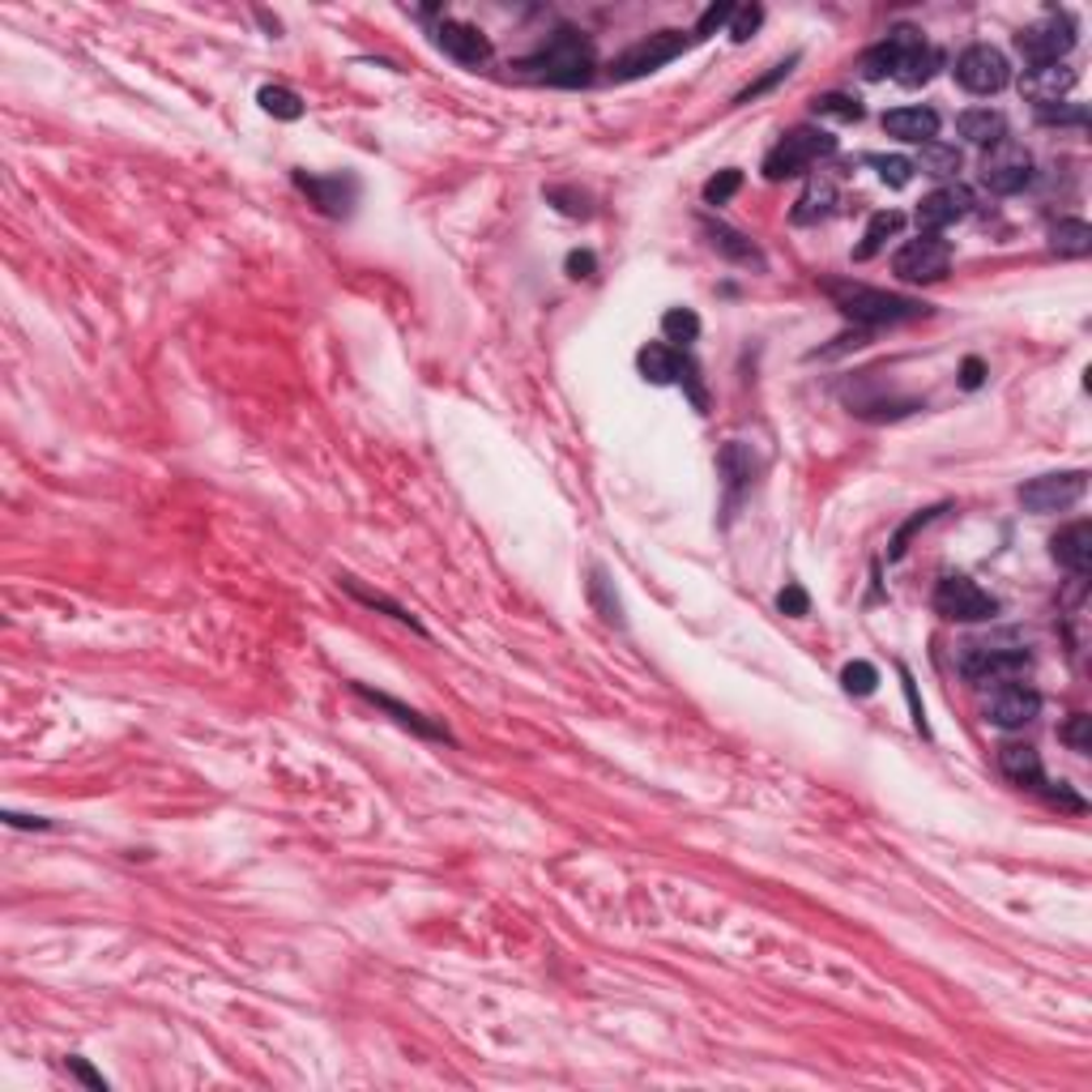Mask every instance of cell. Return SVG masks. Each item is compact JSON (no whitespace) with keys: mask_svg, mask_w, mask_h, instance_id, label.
I'll return each instance as SVG.
<instances>
[{"mask_svg":"<svg viewBox=\"0 0 1092 1092\" xmlns=\"http://www.w3.org/2000/svg\"><path fill=\"white\" fill-rule=\"evenodd\" d=\"M738 188H742V175H738V171H722V175H713V180L705 184V201H709V205H726Z\"/></svg>","mask_w":1092,"mask_h":1092,"instance_id":"e575fe53","label":"cell"},{"mask_svg":"<svg viewBox=\"0 0 1092 1092\" xmlns=\"http://www.w3.org/2000/svg\"><path fill=\"white\" fill-rule=\"evenodd\" d=\"M870 167H875V171H879V180H883V184H892V188H905V184L913 180V171H918L909 158H896V154H892V158H870Z\"/></svg>","mask_w":1092,"mask_h":1092,"instance_id":"d6a6232c","label":"cell"},{"mask_svg":"<svg viewBox=\"0 0 1092 1092\" xmlns=\"http://www.w3.org/2000/svg\"><path fill=\"white\" fill-rule=\"evenodd\" d=\"M935 516H939V508H926V512H918V516H913V521H909V525H905V529L892 538V559H900V555L909 551V534H918V529H922L926 521H935Z\"/></svg>","mask_w":1092,"mask_h":1092,"instance_id":"f35d334b","label":"cell"},{"mask_svg":"<svg viewBox=\"0 0 1092 1092\" xmlns=\"http://www.w3.org/2000/svg\"><path fill=\"white\" fill-rule=\"evenodd\" d=\"M790 69H794V60H785V65H777V69H772V73H768V77H764V82H755V86H751V90H742V95H738V103H751V99H755V95H764V90H768V86H777V82H781V77H785V73H790Z\"/></svg>","mask_w":1092,"mask_h":1092,"instance_id":"ab89813d","label":"cell"},{"mask_svg":"<svg viewBox=\"0 0 1092 1092\" xmlns=\"http://www.w3.org/2000/svg\"><path fill=\"white\" fill-rule=\"evenodd\" d=\"M1089 726H1092V718H1084V713H1076L1067 726H1063V742L1072 747V751H1080V755H1089L1092 751V734H1089Z\"/></svg>","mask_w":1092,"mask_h":1092,"instance_id":"74e56055","label":"cell"},{"mask_svg":"<svg viewBox=\"0 0 1092 1092\" xmlns=\"http://www.w3.org/2000/svg\"><path fill=\"white\" fill-rule=\"evenodd\" d=\"M342 585H346V590H351V594H355V598H359V602H367V607H380V610H388V614H393V619H397V623H410V627H414V632H419V623H414V614H410V610H401V607H397V602H388V598H380V594H367V590H359V585H355V581H342Z\"/></svg>","mask_w":1092,"mask_h":1092,"instance_id":"8d00e7d4","label":"cell"},{"mask_svg":"<svg viewBox=\"0 0 1092 1092\" xmlns=\"http://www.w3.org/2000/svg\"><path fill=\"white\" fill-rule=\"evenodd\" d=\"M841 683H846L850 696H870L875 683H879V670H875L870 662H850V666L841 670Z\"/></svg>","mask_w":1092,"mask_h":1092,"instance_id":"4dcf8cb0","label":"cell"},{"mask_svg":"<svg viewBox=\"0 0 1092 1092\" xmlns=\"http://www.w3.org/2000/svg\"><path fill=\"white\" fill-rule=\"evenodd\" d=\"M436 43H440L444 56H453L457 65H470V69L491 60V39L479 26H470V22H440Z\"/></svg>","mask_w":1092,"mask_h":1092,"instance_id":"2e32d148","label":"cell"},{"mask_svg":"<svg viewBox=\"0 0 1092 1092\" xmlns=\"http://www.w3.org/2000/svg\"><path fill=\"white\" fill-rule=\"evenodd\" d=\"M1050 243L1059 256H1089L1092 252V227L1084 218H1059L1050 227Z\"/></svg>","mask_w":1092,"mask_h":1092,"instance_id":"484cf974","label":"cell"},{"mask_svg":"<svg viewBox=\"0 0 1092 1092\" xmlns=\"http://www.w3.org/2000/svg\"><path fill=\"white\" fill-rule=\"evenodd\" d=\"M956 128H961V137L965 141H973V145H998L1003 137H1007V120L998 116V112H990V108H973V112H961V120H956Z\"/></svg>","mask_w":1092,"mask_h":1092,"instance_id":"7402d4cb","label":"cell"},{"mask_svg":"<svg viewBox=\"0 0 1092 1092\" xmlns=\"http://www.w3.org/2000/svg\"><path fill=\"white\" fill-rule=\"evenodd\" d=\"M913 167H922L926 175L948 180V175L961 171V150H956V145H944V141H926V145H922V158H918Z\"/></svg>","mask_w":1092,"mask_h":1092,"instance_id":"83f0119b","label":"cell"},{"mask_svg":"<svg viewBox=\"0 0 1092 1092\" xmlns=\"http://www.w3.org/2000/svg\"><path fill=\"white\" fill-rule=\"evenodd\" d=\"M824 295L837 303V312H841L846 321L862 325V329H892V325L931 316V308H926L922 299L892 295V290L862 286V282H824Z\"/></svg>","mask_w":1092,"mask_h":1092,"instance_id":"6da1fadb","label":"cell"},{"mask_svg":"<svg viewBox=\"0 0 1092 1092\" xmlns=\"http://www.w3.org/2000/svg\"><path fill=\"white\" fill-rule=\"evenodd\" d=\"M892 269H896L900 282H939L952 269V247L939 236H918L896 252Z\"/></svg>","mask_w":1092,"mask_h":1092,"instance_id":"8fae6325","label":"cell"},{"mask_svg":"<svg viewBox=\"0 0 1092 1092\" xmlns=\"http://www.w3.org/2000/svg\"><path fill=\"white\" fill-rule=\"evenodd\" d=\"M781 610H785V614H807V594H803L798 585H790V590L781 594Z\"/></svg>","mask_w":1092,"mask_h":1092,"instance_id":"ee69618b","label":"cell"},{"mask_svg":"<svg viewBox=\"0 0 1092 1092\" xmlns=\"http://www.w3.org/2000/svg\"><path fill=\"white\" fill-rule=\"evenodd\" d=\"M1089 491L1084 470H1067V474H1041L1033 483L1020 486V504L1029 512H1067L1072 504H1080Z\"/></svg>","mask_w":1092,"mask_h":1092,"instance_id":"30bf717a","label":"cell"},{"mask_svg":"<svg viewBox=\"0 0 1092 1092\" xmlns=\"http://www.w3.org/2000/svg\"><path fill=\"white\" fill-rule=\"evenodd\" d=\"M883 132L896 137V141H909V145H926L939 137V112L931 108H896L883 116Z\"/></svg>","mask_w":1092,"mask_h":1092,"instance_id":"d6986e66","label":"cell"},{"mask_svg":"<svg viewBox=\"0 0 1092 1092\" xmlns=\"http://www.w3.org/2000/svg\"><path fill=\"white\" fill-rule=\"evenodd\" d=\"M965 384H969V388H977V384H981V364H977V359H969V364H965Z\"/></svg>","mask_w":1092,"mask_h":1092,"instance_id":"7dc6e473","label":"cell"},{"mask_svg":"<svg viewBox=\"0 0 1092 1092\" xmlns=\"http://www.w3.org/2000/svg\"><path fill=\"white\" fill-rule=\"evenodd\" d=\"M295 184L325 210V214H334V218H342V214H351V205H355V197H359V184L351 180V175H329V180H316V175H295Z\"/></svg>","mask_w":1092,"mask_h":1092,"instance_id":"e0dca14e","label":"cell"},{"mask_svg":"<svg viewBox=\"0 0 1092 1092\" xmlns=\"http://www.w3.org/2000/svg\"><path fill=\"white\" fill-rule=\"evenodd\" d=\"M1037 713H1041V696H1037L1029 683L1003 679V683H998V687L985 696V722H994L998 729L1029 726Z\"/></svg>","mask_w":1092,"mask_h":1092,"instance_id":"4fadbf2b","label":"cell"},{"mask_svg":"<svg viewBox=\"0 0 1092 1092\" xmlns=\"http://www.w3.org/2000/svg\"><path fill=\"white\" fill-rule=\"evenodd\" d=\"M998 768L1007 781H1016L1020 790H1050L1046 781V768H1041V755L1029 747V742H1003L998 747Z\"/></svg>","mask_w":1092,"mask_h":1092,"instance_id":"ac0fdd59","label":"cell"},{"mask_svg":"<svg viewBox=\"0 0 1092 1092\" xmlns=\"http://www.w3.org/2000/svg\"><path fill=\"white\" fill-rule=\"evenodd\" d=\"M590 590H594V602L602 607V619L619 623L623 614H619V607H614V602H607V577H602V572H594V585H590Z\"/></svg>","mask_w":1092,"mask_h":1092,"instance_id":"60d3db41","label":"cell"},{"mask_svg":"<svg viewBox=\"0 0 1092 1092\" xmlns=\"http://www.w3.org/2000/svg\"><path fill=\"white\" fill-rule=\"evenodd\" d=\"M722 470H726L729 486L747 483V479H751V453H747L742 444H726V453H722Z\"/></svg>","mask_w":1092,"mask_h":1092,"instance_id":"836d02e7","label":"cell"},{"mask_svg":"<svg viewBox=\"0 0 1092 1092\" xmlns=\"http://www.w3.org/2000/svg\"><path fill=\"white\" fill-rule=\"evenodd\" d=\"M705 231H709V243L726 256V260H734V265H764V256H760V247L747 240V236H738L734 227H726V223H705Z\"/></svg>","mask_w":1092,"mask_h":1092,"instance_id":"603a6c76","label":"cell"},{"mask_svg":"<svg viewBox=\"0 0 1092 1092\" xmlns=\"http://www.w3.org/2000/svg\"><path fill=\"white\" fill-rule=\"evenodd\" d=\"M764 22V9H755V4H747V9H734L729 13V39L734 43H747L751 39V30Z\"/></svg>","mask_w":1092,"mask_h":1092,"instance_id":"d590c367","label":"cell"},{"mask_svg":"<svg viewBox=\"0 0 1092 1092\" xmlns=\"http://www.w3.org/2000/svg\"><path fill=\"white\" fill-rule=\"evenodd\" d=\"M729 13H734V4H713V9H709V13H705V17H700V26H696V34H700V39H705V34H713V30H718V26H722V22H729Z\"/></svg>","mask_w":1092,"mask_h":1092,"instance_id":"b9f144b4","label":"cell"},{"mask_svg":"<svg viewBox=\"0 0 1092 1092\" xmlns=\"http://www.w3.org/2000/svg\"><path fill=\"white\" fill-rule=\"evenodd\" d=\"M816 112L820 116H833V120H862V103L850 99V95H824V99H816Z\"/></svg>","mask_w":1092,"mask_h":1092,"instance_id":"1f68e13d","label":"cell"},{"mask_svg":"<svg viewBox=\"0 0 1092 1092\" xmlns=\"http://www.w3.org/2000/svg\"><path fill=\"white\" fill-rule=\"evenodd\" d=\"M355 692L364 696V700H371L375 709H384V713H393L397 722L406 729H414V734H423V738H449L440 726H431V722H423V713H414V709H406V705H397L393 696H380V692H371V687H364V683H355Z\"/></svg>","mask_w":1092,"mask_h":1092,"instance_id":"d4e9b609","label":"cell"},{"mask_svg":"<svg viewBox=\"0 0 1092 1092\" xmlns=\"http://www.w3.org/2000/svg\"><path fill=\"white\" fill-rule=\"evenodd\" d=\"M636 364H640V371H644V380H653V384H675V380H683V371H687V364L670 351V346H644L640 355H636Z\"/></svg>","mask_w":1092,"mask_h":1092,"instance_id":"cb8c5ba5","label":"cell"},{"mask_svg":"<svg viewBox=\"0 0 1092 1092\" xmlns=\"http://www.w3.org/2000/svg\"><path fill=\"white\" fill-rule=\"evenodd\" d=\"M1076 47V22L1067 13H1050L1033 26H1024L1016 34V52L1033 65V69H1046V65H1063V56Z\"/></svg>","mask_w":1092,"mask_h":1092,"instance_id":"277c9868","label":"cell"},{"mask_svg":"<svg viewBox=\"0 0 1092 1092\" xmlns=\"http://www.w3.org/2000/svg\"><path fill=\"white\" fill-rule=\"evenodd\" d=\"M956 82L969 90V95H998L1007 82H1011V65H1007V56L998 52V47H990V43H973L969 52H961V60H956Z\"/></svg>","mask_w":1092,"mask_h":1092,"instance_id":"9c48e42d","label":"cell"},{"mask_svg":"<svg viewBox=\"0 0 1092 1092\" xmlns=\"http://www.w3.org/2000/svg\"><path fill=\"white\" fill-rule=\"evenodd\" d=\"M1029 180H1033V158H1029V150L1020 145V141H998V145H990L985 150V162H981V184L990 188V193H998V197H1016V193H1024L1029 188Z\"/></svg>","mask_w":1092,"mask_h":1092,"instance_id":"52a82bcc","label":"cell"},{"mask_svg":"<svg viewBox=\"0 0 1092 1092\" xmlns=\"http://www.w3.org/2000/svg\"><path fill=\"white\" fill-rule=\"evenodd\" d=\"M935 610L944 614V619H952V623H985V619H994L998 614V602L977 585L969 577H944L939 585H935Z\"/></svg>","mask_w":1092,"mask_h":1092,"instance_id":"ba28073f","label":"cell"},{"mask_svg":"<svg viewBox=\"0 0 1092 1092\" xmlns=\"http://www.w3.org/2000/svg\"><path fill=\"white\" fill-rule=\"evenodd\" d=\"M969 210H973L969 188H965V184H944V188H935L931 197H922V205H918V227H922V236H935V231L961 223Z\"/></svg>","mask_w":1092,"mask_h":1092,"instance_id":"5bb4252c","label":"cell"},{"mask_svg":"<svg viewBox=\"0 0 1092 1092\" xmlns=\"http://www.w3.org/2000/svg\"><path fill=\"white\" fill-rule=\"evenodd\" d=\"M521 69L551 86H585L594 77V47L577 30H559L538 56L521 60Z\"/></svg>","mask_w":1092,"mask_h":1092,"instance_id":"7a4b0ae2","label":"cell"},{"mask_svg":"<svg viewBox=\"0 0 1092 1092\" xmlns=\"http://www.w3.org/2000/svg\"><path fill=\"white\" fill-rule=\"evenodd\" d=\"M900 227H905V214H896V210H879V214L870 218V227H866V236H862V243H857V252H853V256H857V260H870V256L892 240Z\"/></svg>","mask_w":1092,"mask_h":1092,"instance_id":"4316f807","label":"cell"},{"mask_svg":"<svg viewBox=\"0 0 1092 1092\" xmlns=\"http://www.w3.org/2000/svg\"><path fill=\"white\" fill-rule=\"evenodd\" d=\"M1029 666V649L1011 640H969L961 649V670L977 683H1003Z\"/></svg>","mask_w":1092,"mask_h":1092,"instance_id":"5b68a950","label":"cell"},{"mask_svg":"<svg viewBox=\"0 0 1092 1092\" xmlns=\"http://www.w3.org/2000/svg\"><path fill=\"white\" fill-rule=\"evenodd\" d=\"M662 334H666V342H696L700 338V316L696 312H687V308H670L666 316H662Z\"/></svg>","mask_w":1092,"mask_h":1092,"instance_id":"f546056e","label":"cell"},{"mask_svg":"<svg viewBox=\"0 0 1092 1092\" xmlns=\"http://www.w3.org/2000/svg\"><path fill=\"white\" fill-rule=\"evenodd\" d=\"M256 103H260L269 116H278V120H299V116H303V99H299L295 90H286V86H265V90L256 95Z\"/></svg>","mask_w":1092,"mask_h":1092,"instance_id":"f1b7e54d","label":"cell"},{"mask_svg":"<svg viewBox=\"0 0 1092 1092\" xmlns=\"http://www.w3.org/2000/svg\"><path fill=\"white\" fill-rule=\"evenodd\" d=\"M568 273H572V278H590V273H594V256H590V252H572V256H568Z\"/></svg>","mask_w":1092,"mask_h":1092,"instance_id":"f6af8a7d","label":"cell"},{"mask_svg":"<svg viewBox=\"0 0 1092 1092\" xmlns=\"http://www.w3.org/2000/svg\"><path fill=\"white\" fill-rule=\"evenodd\" d=\"M1037 116H1041L1046 124H1084L1089 120L1080 108H1063V103H1059V108H1050V112H1037Z\"/></svg>","mask_w":1092,"mask_h":1092,"instance_id":"7bdbcfd3","label":"cell"},{"mask_svg":"<svg viewBox=\"0 0 1092 1092\" xmlns=\"http://www.w3.org/2000/svg\"><path fill=\"white\" fill-rule=\"evenodd\" d=\"M883 47H888V60H892V77H896L900 86H922V82H931V73L939 69V52H935L913 26H896V30L883 39Z\"/></svg>","mask_w":1092,"mask_h":1092,"instance_id":"8992f818","label":"cell"},{"mask_svg":"<svg viewBox=\"0 0 1092 1092\" xmlns=\"http://www.w3.org/2000/svg\"><path fill=\"white\" fill-rule=\"evenodd\" d=\"M1050 547H1054V559H1059L1067 572L1089 577V568H1092V525L1089 521H1076V525L1059 529Z\"/></svg>","mask_w":1092,"mask_h":1092,"instance_id":"ffe728a7","label":"cell"},{"mask_svg":"<svg viewBox=\"0 0 1092 1092\" xmlns=\"http://www.w3.org/2000/svg\"><path fill=\"white\" fill-rule=\"evenodd\" d=\"M69 1067H73V1072H77V1076H82V1080H86L90 1089H108V1080H103V1076H95V1072H90V1067H86L82 1059H69Z\"/></svg>","mask_w":1092,"mask_h":1092,"instance_id":"bcb514c9","label":"cell"},{"mask_svg":"<svg viewBox=\"0 0 1092 1092\" xmlns=\"http://www.w3.org/2000/svg\"><path fill=\"white\" fill-rule=\"evenodd\" d=\"M9 824H17V828H47V820H26V816H4Z\"/></svg>","mask_w":1092,"mask_h":1092,"instance_id":"c3c4849f","label":"cell"},{"mask_svg":"<svg viewBox=\"0 0 1092 1092\" xmlns=\"http://www.w3.org/2000/svg\"><path fill=\"white\" fill-rule=\"evenodd\" d=\"M837 150V141L828 137V132H820V128H794V132H785L772 150H768V158H764V180H794V175H803V171H811L824 154H833Z\"/></svg>","mask_w":1092,"mask_h":1092,"instance_id":"3957f363","label":"cell"},{"mask_svg":"<svg viewBox=\"0 0 1092 1092\" xmlns=\"http://www.w3.org/2000/svg\"><path fill=\"white\" fill-rule=\"evenodd\" d=\"M1072 86H1076V73L1067 69V65H1046V69H1029L1024 77H1020V95L1037 108V112H1050V108H1059L1067 95H1072Z\"/></svg>","mask_w":1092,"mask_h":1092,"instance_id":"9a60e30c","label":"cell"},{"mask_svg":"<svg viewBox=\"0 0 1092 1092\" xmlns=\"http://www.w3.org/2000/svg\"><path fill=\"white\" fill-rule=\"evenodd\" d=\"M833 205H837V184H833L828 175H816V180L803 188L798 205H794V223H798V227H811V223L828 218Z\"/></svg>","mask_w":1092,"mask_h":1092,"instance_id":"44dd1931","label":"cell"},{"mask_svg":"<svg viewBox=\"0 0 1092 1092\" xmlns=\"http://www.w3.org/2000/svg\"><path fill=\"white\" fill-rule=\"evenodd\" d=\"M687 47V39L679 34V30H662V34H649V39H640L636 47H627L619 60H614V77L619 82H632V77H644V73H653V69H662V65H670L679 52Z\"/></svg>","mask_w":1092,"mask_h":1092,"instance_id":"7c38bea8","label":"cell"}]
</instances>
